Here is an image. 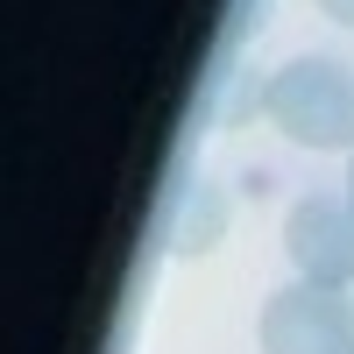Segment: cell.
<instances>
[{
  "label": "cell",
  "instance_id": "6",
  "mask_svg": "<svg viewBox=\"0 0 354 354\" xmlns=\"http://www.w3.org/2000/svg\"><path fill=\"white\" fill-rule=\"evenodd\" d=\"M347 205H354V156H347Z\"/></svg>",
  "mask_w": 354,
  "mask_h": 354
},
{
  "label": "cell",
  "instance_id": "5",
  "mask_svg": "<svg viewBox=\"0 0 354 354\" xmlns=\"http://www.w3.org/2000/svg\"><path fill=\"white\" fill-rule=\"evenodd\" d=\"M319 15H333L340 28H354V0H319Z\"/></svg>",
  "mask_w": 354,
  "mask_h": 354
},
{
  "label": "cell",
  "instance_id": "3",
  "mask_svg": "<svg viewBox=\"0 0 354 354\" xmlns=\"http://www.w3.org/2000/svg\"><path fill=\"white\" fill-rule=\"evenodd\" d=\"M283 255L298 262V283H354V205L347 198H298L283 220Z\"/></svg>",
  "mask_w": 354,
  "mask_h": 354
},
{
  "label": "cell",
  "instance_id": "4",
  "mask_svg": "<svg viewBox=\"0 0 354 354\" xmlns=\"http://www.w3.org/2000/svg\"><path fill=\"white\" fill-rule=\"evenodd\" d=\"M220 234H227V198L198 177V185L177 198V213H170V248H177V255H205Z\"/></svg>",
  "mask_w": 354,
  "mask_h": 354
},
{
  "label": "cell",
  "instance_id": "1",
  "mask_svg": "<svg viewBox=\"0 0 354 354\" xmlns=\"http://www.w3.org/2000/svg\"><path fill=\"white\" fill-rule=\"evenodd\" d=\"M262 113L298 149H347L354 156V71L333 57H298L262 85Z\"/></svg>",
  "mask_w": 354,
  "mask_h": 354
},
{
  "label": "cell",
  "instance_id": "2",
  "mask_svg": "<svg viewBox=\"0 0 354 354\" xmlns=\"http://www.w3.org/2000/svg\"><path fill=\"white\" fill-rule=\"evenodd\" d=\"M262 354H354V298L326 283H283L262 305Z\"/></svg>",
  "mask_w": 354,
  "mask_h": 354
}]
</instances>
